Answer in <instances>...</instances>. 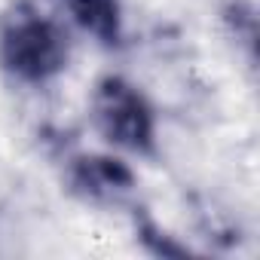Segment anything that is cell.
Masks as SVG:
<instances>
[{"instance_id": "obj_1", "label": "cell", "mask_w": 260, "mask_h": 260, "mask_svg": "<svg viewBox=\"0 0 260 260\" xmlns=\"http://www.w3.org/2000/svg\"><path fill=\"white\" fill-rule=\"evenodd\" d=\"M0 55L22 80L43 83L64 68L68 37L52 19L40 13H16L0 40Z\"/></svg>"}, {"instance_id": "obj_2", "label": "cell", "mask_w": 260, "mask_h": 260, "mask_svg": "<svg viewBox=\"0 0 260 260\" xmlns=\"http://www.w3.org/2000/svg\"><path fill=\"white\" fill-rule=\"evenodd\" d=\"M95 119L107 141L125 150H147L153 141V116L144 98L122 80H107L95 95Z\"/></svg>"}, {"instance_id": "obj_3", "label": "cell", "mask_w": 260, "mask_h": 260, "mask_svg": "<svg viewBox=\"0 0 260 260\" xmlns=\"http://www.w3.org/2000/svg\"><path fill=\"white\" fill-rule=\"evenodd\" d=\"M74 19L104 43L119 37V7L116 0H64Z\"/></svg>"}]
</instances>
